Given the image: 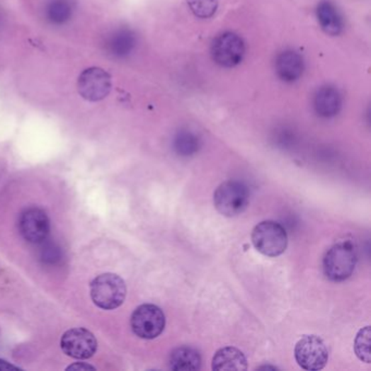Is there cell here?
Instances as JSON below:
<instances>
[{"label":"cell","instance_id":"obj_1","mask_svg":"<svg viewBox=\"0 0 371 371\" xmlns=\"http://www.w3.org/2000/svg\"><path fill=\"white\" fill-rule=\"evenodd\" d=\"M91 295L98 307L106 310L115 309L125 302L127 287L119 275L103 273L92 282Z\"/></svg>","mask_w":371,"mask_h":371},{"label":"cell","instance_id":"obj_2","mask_svg":"<svg viewBox=\"0 0 371 371\" xmlns=\"http://www.w3.org/2000/svg\"><path fill=\"white\" fill-rule=\"evenodd\" d=\"M358 254L354 245L341 242L326 251L324 259V275L332 281H344L354 273Z\"/></svg>","mask_w":371,"mask_h":371},{"label":"cell","instance_id":"obj_3","mask_svg":"<svg viewBox=\"0 0 371 371\" xmlns=\"http://www.w3.org/2000/svg\"><path fill=\"white\" fill-rule=\"evenodd\" d=\"M255 249L268 257H277L285 253L287 246V235L285 228L275 221H263L251 233Z\"/></svg>","mask_w":371,"mask_h":371},{"label":"cell","instance_id":"obj_4","mask_svg":"<svg viewBox=\"0 0 371 371\" xmlns=\"http://www.w3.org/2000/svg\"><path fill=\"white\" fill-rule=\"evenodd\" d=\"M216 210L226 217L242 214L249 202V193L246 186L239 181H227L220 184L214 194Z\"/></svg>","mask_w":371,"mask_h":371},{"label":"cell","instance_id":"obj_5","mask_svg":"<svg viewBox=\"0 0 371 371\" xmlns=\"http://www.w3.org/2000/svg\"><path fill=\"white\" fill-rule=\"evenodd\" d=\"M210 52L217 64L224 68H233L239 66L244 58V40L233 32H226L215 38Z\"/></svg>","mask_w":371,"mask_h":371},{"label":"cell","instance_id":"obj_6","mask_svg":"<svg viewBox=\"0 0 371 371\" xmlns=\"http://www.w3.org/2000/svg\"><path fill=\"white\" fill-rule=\"evenodd\" d=\"M165 314L158 306L144 304L135 310L131 317L132 330L137 336L153 340L165 329Z\"/></svg>","mask_w":371,"mask_h":371},{"label":"cell","instance_id":"obj_7","mask_svg":"<svg viewBox=\"0 0 371 371\" xmlns=\"http://www.w3.org/2000/svg\"><path fill=\"white\" fill-rule=\"evenodd\" d=\"M296 362L306 370H320L329 360V353L321 338L316 336H305L296 343Z\"/></svg>","mask_w":371,"mask_h":371},{"label":"cell","instance_id":"obj_8","mask_svg":"<svg viewBox=\"0 0 371 371\" xmlns=\"http://www.w3.org/2000/svg\"><path fill=\"white\" fill-rule=\"evenodd\" d=\"M78 90L81 96L86 101H101L110 92V76L106 71L96 67L87 69L79 78Z\"/></svg>","mask_w":371,"mask_h":371},{"label":"cell","instance_id":"obj_9","mask_svg":"<svg viewBox=\"0 0 371 371\" xmlns=\"http://www.w3.org/2000/svg\"><path fill=\"white\" fill-rule=\"evenodd\" d=\"M64 354L76 360H87L96 352L97 341L92 332L83 328L67 331L62 338Z\"/></svg>","mask_w":371,"mask_h":371},{"label":"cell","instance_id":"obj_10","mask_svg":"<svg viewBox=\"0 0 371 371\" xmlns=\"http://www.w3.org/2000/svg\"><path fill=\"white\" fill-rule=\"evenodd\" d=\"M19 228L24 240L38 244L47 239L50 229V219L44 210L36 207L28 208L21 215Z\"/></svg>","mask_w":371,"mask_h":371},{"label":"cell","instance_id":"obj_11","mask_svg":"<svg viewBox=\"0 0 371 371\" xmlns=\"http://www.w3.org/2000/svg\"><path fill=\"white\" fill-rule=\"evenodd\" d=\"M304 59L299 52L285 50L275 60V71L282 81L293 83L299 80L304 73Z\"/></svg>","mask_w":371,"mask_h":371},{"label":"cell","instance_id":"obj_12","mask_svg":"<svg viewBox=\"0 0 371 371\" xmlns=\"http://www.w3.org/2000/svg\"><path fill=\"white\" fill-rule=\"evenodd\" d=\"M342 107V96L338 89L331 85L320 87L314 97V108L319 117L332 118Z\"/></svg>","mask_w":371,"mask_h":371},{"label":"cell","instance_id":"obj_13","mask_svg":"<svg viewBox=\"0 0 371 371\" xmlns=\"http://www.w3.org/2000/svg\"><path fill=\"white\" fill-rule=\"evenodd\" d=\"M137 38L135 32L129 28H121L113 32L106 42V48L111 56L115 58H125L135 52Z\"/></svg>","mask_w":371,"mask_h":371},{"label":"cell","instance_id":"obj_14","mask_svg":"<svg viewBox=\"0 0 371 371\" xmlns=\"http://www.w3.org/2000/svg\"><path fill=\"white\" fill-rule=\"evenodd\" d=\"M317 19L322 31L328 35L338 36L343 31V20L336 6L329 0H322L318 5Z\"/></svg>","mask_w":371,"mask_h":371},{"label":"cell","instance_id":"obj_15","mask_svg":"<svg viewBox=\"0 0 371 371\" xmlns=\"http://www.w3.org/2000/svg\"><path fill=\"white\" fill-rule=\"evenodd\" d=\"M212 369L216 371H243L247 369L244 354L237 348L228 346L215 354Z\"/></svg>","mask_w":371,"mask_h":371},{"label":"cell","instance_id":"obj_16","mask_svg":"<svg viewBox=\"0 0 371 371\" xmlns=\"http://www.w3.org/2000/svg\"><path fill=\"white\" fill-rule=\"evenodd\" d=\"M200 355L190 348H176L170 355L169 366L172 370L190 371L200 368Z\"/></svg>","mask_w":371,"mask_h":371},{"label":"cell","instance_id":"obj_17","mask_svg":"<svg viewBox=\"0 0 371 371\" xmlns=\"http://www.w3.org/2000/svg\"><path fill=\"white\" fill-rule=\"evenodd\" d=\"M73 6L70 0H52L46 9L48 20L52 23L62 24L72 16Z\"/></svg>","mask_w":371,"mask_h":371},{"label":"cell","instance_id":"obj_18","mask_svg":"<svg viewBox=\"0 0 371 371\" xmlns=\"http://www.w3.org/2000/svg\"><path fill=\"white\" fill-rule=\"evenodd\" d=\"M371 330L370 326H365L362 330H360L356 338H355L354 350L358 358L362 362L371 363Z\"/></svg>","mask_w":371,"mask_h":371},{"label":"cell","instance_id":"obj_19","mask_svg":"<svg viewBox=\"0 0 371 371\" xmlns=\"http://www.w3.org/2000/svg\"><path fill=\"white\" fill-rule=\"evenodd\" d=\"M198 137L190 131L179 132L174 139V147L181 155H192L198 151Z\"/></svg>","mask_w":371,"mask_h":371},{"label":"cell","instance_id":"obj_20","mask_svg":"<svg viewBox=\"0 0 371 371\" xmlns=\"http://www.w3.org/2000/svg\"><path fill=\"white\" fill-rule=\"evenodd\" d=\"M192 13L198 19H210L218 9L219 0H186Z\"/></svg>","mask_w":371,"mask_h":371},{"label":"cell","instance_id":"obj_21","mask_svg":"<svg viewBox=\"0 0 371 371\" xmlns=\"http://www.w3.org/2000/svg\"><path fill=\"white\" fill-rule=\"evenodd\" d=\"M59 251L58 249L55 247V245L50 244L44 249L42 251V258L45 259L46 261H55L58 259Z\"/></svg>","mask_w":371,"mask_h":371},{"label":"cell","instance_id":"obj_22","mask_svg":"<svg viewBox=\"0 0 371 371\" xmlns=\"http://www.w3.org/2000/svg\"><path fill=\"white\" fill-rule=\"evenodd\" d=\"M90 369H92V370H95L94 367L91 366V365L84 364V363H76V364L71 365V366H69L68 368H67V370H90Z\"/></svg>","mask_w":371,"mask_h":371},{"label":"cell","instance_id":"obj_23","mask_svg":"<svg viewBox=\"0 0 371 371\" xmlns=\"http://www.w3.org/2000/svg\"><path fill=\"white\" fill-rule=\"evenodd\" d=\"M10 369H19L13 365L9 364L6 360H0V370H10Z\"/></svg>","mask_w":371,"mask_h":371}]
</instances>
